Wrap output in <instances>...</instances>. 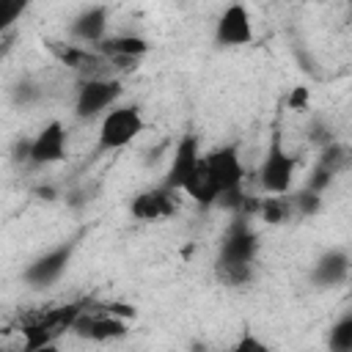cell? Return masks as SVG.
<instances>
[{"label":"cell","instance_id":"obj_1","mask_svg":"<svg viewBox=\"0 0 352 352\" xmlns=\"http://www.w3.org/2000/svg\"><path fill=\"white\" fill-rule=\"evenodd\" d=\"M82 308L85 305H80V302H69V305H52V308H44V311L28 316L22 322V352L50 346L63 333H72V324Z\"/></svg>","mask_w":352,"mask_h":352},{"label":"cell","instance_id":"obj_2","mask_svg":"<svg viewBox=\"0 0 352 352\" xmlns=\"http://www.w3.org/2000/svg\"><path fill=\"white\" fill-rule=\"evenodd\" d=\"M146 129L143 113L138 104H116L110 107L102 121H99V132H96V151H116L129 146L140 132Z\"/></svg>","mask_w":352,"mask_h":352},{"label":"cell","instance_id":"obj_3","mask_svg":"<svg viewBox=\"0 0 352 352\" xmlns=\"http://www.w3.org/2000/svg\"><path fill=\"white\" fill-rule=\"evenodd\" d=\"M47 50L55 55V60L66 69H72L80 80H107L118 77L116 66L99 55L94 47H80V44H66V41H47Z\"/></svg>","mask_w":352,"mask_h":352},{"label":"cell","instance_id":"obj_4","mask_svg":"<svg viewBox=\"0 0 352 352\" xmlns=\"http://www.w3.org/2000/svg\"><path fill=\"white\" fill-rule=\"evenodd\" d=\"M294 168H297V160L283 148L280 132H272L267 154L258 165V187L267 195H286L294 182Z\"/></svg>","mask_w":352,"mask_h":352},{"label":"cell","instance_id":"obj_5","mask_svg":"<svg viewBox=\"0 0 352 352\" xmlns=\"http://www.w3.org/2000/svg\"><path fill=\"white\" fill-rule=\"evenodd\" d=\"M124 85L118 77L107 80H77V94H74V116L80 121H94L104 116L116 102L121 99Z\"/></svg>","mask_w":352,"mask_h":352},{"label":"cell","instance_id":"obj_6","mask_svg":"<svg viewBox=\"0 0 352 352\" xmlns=\"http://www.w3.org/2000/svg\"><path fill=\"white\" fill-rule=\"evenodd\" d=\"M74 242H60L50 250H44L41 256H36L25 270H22V280L33 289H47L55 280H60V275L66 272L72 256H74Z\"/></svg>","mask_w":352,"mask_h":352},{"label":"cell","instance_id":"obj_7","mask_svg":"<svg viewBox=\"0 0 352 352\" xmlns=\"http://www.w3.org/2000/svg\"><path fill=\"white\" fill-rule=\"evenodd\" d=\"M72 333L80 336V338H88V341H118L129 333L126 327V319L116 316V314H107L102 305H94V308H82L80 316L74 319L72 324Z\"/></svg>","mask_w":352,"mask_h":352},{"label":"cell","instance_id":"obj_8","mask_svg":"<svg viewBox=\"0 0 352 352\" xmlns=\"http://www.w3.org/2000/svg\"><path fill=\"white\" fill-rule=\"evenodd\" d=\"M204 162H206V170H209V176H212V184H214L217 195L242 190L245 168H242L236 143H228V146H220V148L209 151V154L204 157Z\"/></svg>","mask_w":352,"mask_h":352},{"label":"cell","instance_id":"obj_9","mask_svg":"<svg viewBox=\"0 0 352 352\" xmlns=\"http://www.w3.org/2000/svg\"><path fill=\"white\" fill-rule=\"evenodd\" d=\"M256 253H258V236L250 228L248 217H234V223L228 226V231L220 239L217 261H223V264H253Z\"/></svg>","mask_w":352,"mask_h":352},{"label":"cell","instance_id":"obj_10","mask_svg":"<svg viewBox=\"0 0 352 352\" xmlns=\"http://www.w3.org/2000/svg\"><path fill=\"white\" fill-rule=\"evenodd\" d=\"M94 50L99 55H104L116 66V72H129L151 50V44L143 36H138V33H110Z\"/></svg>","mask_w":352,"mask_h":352},{"label":"cell","instance_id":"obj_11","mask_svg":"<svg viewBox=\"0 0 352 352\" xmlns=\"http://www.w3.org/2000/svg\"><path fill=\"white\" fill-rule=\"evenodd\" d=\"M214 41L220 47H245L253 41V22H250V11L242 3H231L226 6V11L217 16L214 25Z\"/></svg>","mask_w":352,"mask_h":352},{"label":"cell","instance_id":"obj_12","mask_svg":"<svg viewBox=\"0 0 352 352\" xmlns=\"http://www.w3.org/2000/svg\"><path fill=\"white\" fill-rule=\"evenodd\" d=\"M129 212L135 220L143 223H154V220H165L176 212V192L168 187H148L143 192H138L129 204Z\"/></svg>","mask_w":352,"mask_h":352},{"label":"cell","instance_id":"obj_13","mask_svg":"<svg viewBox=\"0 0 352 352\" xmlns=\"http://www.w3.org/2000/svg\"><path fill=\"white\" fill-rule=\"evenodd\" d=\"M66 157V129L60 121H50L30 138V165H55Z\"/></svg>","mask_w":352,"mask_h":352},{"label":"cell","instance_id":"obj_14","mask_svg":"<svg viewBox=\"0 0 352 352\" xmlns=\"http://www.w3.org/2000/svg\"><path fill=\"white\" fill-rule=\"evenodd\" d=\"M201 157H204V154H201L198 138H195V135H184V138L176 143V148H173V157H170V165H168V173H165L162 187L179 192L182 184H184V179L190 176V170L198 165Z\"/></svg>","mask_w":352,"mask_h":352},{"label":"cell","instance_id":"obj_15","mask_svg":"<svg viewBox=\"0 0 352 352\" xmlns=\"http://www.w3.org/2000/svg\"><path fill=\"white\" fill-rule=\"evenodd\" d=\"M69 36L74 41H80V47H96L104 36H107V8L104 6H88L82 8L72 25H69Z\"/></svg>","mask_w":352,"mask_h":352},{"label":"cell","instance_id":"obj_16","mask_svg":"<svg viewBox=\"0 0 352 352\" xmlns=\"http://www.w3.org/2000/svg\"><path fill=\"white\" fill-rule=\"evenodd\" d=\"M346 278H349V253L341 248L324 250L311 270V280L322 289L341 286V283H346Z\"/></svg>","mask_w":352,"mask_h":352},{"label":"cell","instance_id":"obj_17","mask_svg":"<svg viewBox=\"0 0 352 352\" xmlns=\"http://www.w3.org/2000/svg\"><path fill=\"white\" fill-rule=\"evenodd\" d=\"M182 192H187L198 206H214L217 190H214V184H212V176H209V170H206L204 157L198 160V165H195V168L190 170V176L184 179Z\"/></svg>","mask_w":352,"mask_h":352},{"label":"cell","instance_id":"obj_18","mask_svg":"<svg viewBox=\"0 0 352 352\" xmlns=\"http://www.w3.org/2000/svg\"><path fill=\"white\" fill-rule=\"evenodd\" d=\"M256 214L270 223V226H278V223H286L292 214H294V204L289 195H270V198H258V206H256Z\"/></svg>","mask_w":352,"mask_h":352},{"label":"cell","instance_id":"obj_19","mask_svg":"<svg viewBox=\"0 0 352 352\" xmlns=\"http://www.w3.org/2000/svg\"><path fill=\"white\" fill-rule=\"evenodd\" d=\"M327 344H330V352H352V314L349 311L330 327Z\"/></svg>","mask_w":352,"mask_h":352},{"label":"cell","instance_id":"obj_20","mask_svg":"<svg viewBox=\"0 0 352 352\" xmlns=\"http://www.w3.org/2000/svg\"><path fill=\"white\" fill-rule=\"evenodd\" d=\"M217 278L226 286H248L253 280V264H223L217 261Z\"/></svg>","mask_w":352,"mask_h":352},{"label":"cell","instance_id":"obj_21","mask_svg":"<svg viewBox=\"0 0 352 352\" xmlns=\"http://www.w3.org/2000/svg\"><path fill=\"white\" fill-rule=\"evenodd\" d=\"M346 160H349V151H346V146H341V143H327V146H322V154H319V165H324L330 173H338L344 165H346Z\"/></svg>","mask_w":352,"mask_h":352},{"label":"cell","instance_id":"obj_22","mask_svg":"<svg viewBox=\"0 0 352 352\" xmlns=\"http://www.w3.org/2000/svg\"><path fill=\"white\" fill-rule=\"evenodd\" d=\"M11 99H14V104H22V107L36 104V102L41 99V85L25 77V80H19V82L11 88Z\"/></svg>","mask_w":352,"mask_h":352},{"label":"cell","instance_id":"obj_23","mask_svg":"<svg viewBox=\"0 0 352 352\" xmlns=\"http://www.w3.org/2000/svg\"><path fill=\"white\" fill-rule=\"evenodd\" d=\"M25 8H28L25 0H0V33H6L25 14Z\"/></svg>","mask_w":352,"mask_h":352},{"label":"cell","instance_id":"obj_24","mask_svg":"<svg viewBox=\"0 0 352 352\" xmlns=\"http://www.w3.org/2000/svg\"><path fill=\"white\" fill-rule=\"evenodd\" d=\"M292 204H294V212L297 214H316L319 206H322V195L319 192H311V190H302V192H297L292 198Z\"/></svg>","mask_w":352,"mask_h":352},{"label":"cell","instance_id":"obj_25","mask_svg":"<svg viewBox=\"0 0 352 352\" xmlns=\"http://www.w3.org/2000/svg\"><path fill=\"white\" fill-rule=\"evenodd\" d=\"M308 138L314 140V143H319V146H327V143H333V126L324 121V118H314L311 121V126H308Z\"/></svg>","mask_w":352,"mask_h":352},{"label":"cell","instance_id":"obj_26","mask_svg":"<svg viewBox=\"0 0 352 352\" xmlns=\"http://www.w3.org/2000/svg\"><path fill=\"white\" fill-rule=\"evenodd\" d=\"M228 352H270V346H267L261 338H256L253 333H242L239 341H236Z\"/></svg>","mask_w":352,"mask_h":352},{"label":"cell","instance_id":"obj_27","mask_svg":"<svg viewBox=\"0 0 352 352\" xmlns=\"http://www.w3.org/2000/svg\"><path fill=\"white\" fill-rule=\"evenodd\" d=\"M11 160L19 165V162H30V138H19L11 148Z\"/></svg>","mask_w":352,"mask_h":352},{"label":"cell","instance_id":"obj_28","mask_svg":"<svg viewBox=\"0 0 352 352\" xmlns=\"http://www.w3.org/2000/svg\"><path fill=\"white\" fill-rule=\"evenodd\" d=\"M286 104L292 110H308V88H294L286 99Z\"/></svg>","mask_w":352,"mask_h":352},{"label":"cell","instance_id":"obj_29","mask_svg":"<svg viewBox=\"0 0 352 352\" xmlns=\"http://www.w3.org/2000/svg\"><path fill=\"white\" fill-rule=\"evenodd\" d=\"M36 192H38L44 201H52V198H55V190H52V187H38Z\"/></svg>","mask_w":352,"mask_h":352},{"label":"cell","instance_id":"obj_30","mask_svg":"<svg viewBox=\"0 0 352 352\" xmlns=\"http://www.w3.org/2000/svg\"><path fill=\"white\" fill-rule=\"evenodd\" d=\"M33 352H60L58 344H50V346H41V349H33Z\"/></svg>","mask_w":352,"mask_h":352},{"label":"cell","instance_id":"obj_31","mask_svg":"<svg viewBox=\"0 0 352 352\" xmlns=\"http://www.w3.org/2000/svg\"><path fill=\"white\" fill-rule=\"evenodd\" d=\"M0 352H8V349H6V346H0Z\"/></svg>","mask_w":352,"mask_h":352}]
</instances>
